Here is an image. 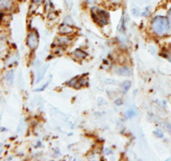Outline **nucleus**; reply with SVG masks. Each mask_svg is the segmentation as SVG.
Here are the masks:
<instances>
[{"instance_id": "obj_25", "label": "nucleus", "mask_w": 171, "mask_h": 161, "mask_svg": "<svg viewBox=\"0 0 171 161\" xmlns=\"http://www.w3.org/2000/svg\"><path fill=\"white\" fill-rule=\"evenodd\" d=\"M33 2L34 3L40 4V3H41V2H42V0H33Z\"/></svg>"}, {"instance_id": "obj_4", "label": "nucleus", "mask_w": 171, "mask_h": 161, "mask_svg": "<svg viewBox=\"0 0 171 161\" xmlns=\"http://www.w3.org/2000/svg\"><path fill=\"white\" fill-rule=\"evenodd\" d=\"M59 33L62 35H67L74 33V28L72 27V25H69L66 24H63L62 25L59 27Z\"/></svg>"}, {"instance_id": "obj_16", "label": "nucleus", "mask_w": 171, "mask_h": 161, "mask_svg": "<svg viewBox=\"0 0 171 161\" xmlns=\"http://www.w3.org/2000/svg\"><path fill=\"white\" fill-rule=\"evenodd\" d=\"M63 24H69V25H74V22L72 21V19L70 17H66L64 19Z\"/></svg>"}, {"instance_id": "obj_15", "label": "nucleus", "mask_w": 171, "mask_h": 161, "mask_svg": "<svg viewBox=\"0 0 171 161\" xmlns=\"http://www.w3.org/2000/svg\"><path fill=\"white\" fill-rule=\"evenodd\" d=\"M78 78H79V77H75L74 78H72L70 82H68V85H70L71 87H74L75 84H76L77 81H78Z\"/></svg>"}, {"instance_id": "obj_11", "label": "nucleus", "mask_w": 171, "mask_h": 161, "mask_svg": "<svg viewBox=\"0 0 171 161\" xmlns=\"http://www.w3.org/2000/svg\"><path fill=\"white\" fill-rule=\"evenodd\" d=\"M48 67H49V65H45L43 68L40 69V70L38 71V74H37V82H39V81L44 78L45 72L48 69Z\"/></svg>"}, {"instance_id": "obj_6", "label": "nucleus", "mask_w": 171, "mask_h": 161, "mask_svg": "<svg viewBox=\"0 0 171 161\" xmlns=\"http://www.w3.org/2000/svg\"><path fill=\"white\" fill-rule=\"evenodd\" d=\"M115 72H116L117 74L121 75V76H129L130 75V70L129 69V68H127L125 66L118 68L115 70Z\"/></svg>"}, {"instance_id": "obj_1", "label": "nucleus", "mask_w": 171, "mask_h": 161, "mask_svg": "<svg viewBox=\"0 0 171 161\" xmlns=\"http://www.w3.org/2000/svg\"><path fill=\"white\" fill-rule=\"evenodd\" d=\"M151 27L154 33L158 36L167 34L170 30L171 25L168 18L162 16H156L152 21Z\"/></svg>"}, {"instance_id": "obj_7", "label": "nucleus", "mask_w": 171, "mask_h": 161, "mask_svg": "<svg viewBox=\"0 0 171 161\" xmlns=\"http://www.w3.org/2000/svg\"><path fill=\"white\" fill-rule=\"evenodd\" d=\"M71 41H72V39L69 36H61L57 39L58 44L59 45H68L70 43H71Z\"/></svg>"}, {"instance_id": "obj_24", "label": "nucleus", "mask_w": 171, "mask_h": 161, "mask_svg": "<svg viewBox=\"0 0 171 161\" xmlns=\"http://www.w3.org/2000/svg\"><path fill=\"white\" fill-rule=\"evenodd\" d=\"M105 153H106V155H110V154L112 153V150H111L110 149L107 148L105 149Z\"/></svg>"}, {"instance_id": "obj_5", "label": "nucleus", "mask_w": 171, "mask_h": 161, "mask_svg": "<svg viewBox=\"0 0 171 161\" xmlns=\"http://www.w3.org/2000/svg\"><path fill=\"white\" fill-rule=\"evenodd\" d=\"M13 5V0H0V8L2 10H8Z\"/></svg>"}, {"instance_id": "obj_19", "label": "nucleus", "mask_w": 171, "mask_h": 161, "mask_svg": "<svg viewBox=\"0 0 171 161\" xmlns=\"http://www.w3.org/2000/svg\"><path fill=\"white\" fill-rule=\"evenodd\" d=\"M154 134L158 136V138H164V134H163V131L160 129H158L157 130L154 131Z\"/></svg>"}, {"instance_id": "obj_26", "label": "nucleus", "mask_w": 171, "mask_h": 161, "mask_svg": "<svg viewBox=\"0 0 171 161\" xmlns=\"http://www.w3.org/2000/svg\"><path fill=\"white\" fill-rule=\"evenodd\" d=\"M86 2H88L89 3H94L95 2V0H85Z\"/></svg>"}, {"instance_id": "obj_13", "label": "nucleus", "mask_w": 171, "mask_h": 161, "mask_svg": "<svg viewBox=\"0 0 171 161\" xmlns=\"http://www.w3.org/2000/svg\"><path fill=\"white\" fill-rule=\"evenodd\" d=\"M124 27H125V20H124V14L123 13L120 22V24H119L118 31H122V30H124Z\"/></svg>"}, {"instance_id": "obj_12", "label": "nucleus", "mask_w": 171, "mask_h": 161, "mask_svg": "<svg viewBox=\"0 0 171 161\" xmlns=\"http://www.w3.org/2000/svg\"><path fill=\"white\" fill-rule=\"evenodd\" d=\"M74 55L76 56L78 58H80V59H83V58H85L87 57V53H85V52H83L81 49H76L75 51H74Z\"/></svg>"}, {"instance_id": "obj_21", "label": "nucleus", "mask_w": 171, "mask_h": 161, "mask_svg": "<svg viewBox=\"0 0 171 161\" xmlns=\"http://www.w3.org/2000/svg\"><path fill=\"white\" fill-rule=\"evenodd\" d=\"M114 103H116V105L120 106V105H121V104L123 103V101H122V99H116V100L114 101Z\"/></svg>"}, {"instance_id": "obj_23", "label": "nucleus", "mask_w": 171, "mask_h": 161, "mask_svg": "<svg viewBox=\"0 0 171 161\" xmlns=\"http://www.w3.org/2000/svg\"><path fill=\"white\" fill-rule=\"evenodd\" d=\"M168 19H169V21H170V24L171 25V8L169 10V12H168Z\"/></svg>"}, {"instance_id": "obj_18", "label": "nucleus", "mask_w": 171, "mask_h": 161, "mask_svg": "<svg viewBox=\"0 0 171 161\" xmlns=\"http://www.w3.org/2000/svg\"><path fill=\"white\" fill-rule=\"evenodd\" d=\"M164 128L166 131H168L169 133H171V124L170 123H163Z\"/></svg>"}, {"instance_id": "obj_22", "label": "nucleus", "mask_w": 171, "mask_h": 161, "mask_svg": "<svg viewBox=\"0 0 171 161\" xmlns=\"http://www.w3.org/2000/svg\"><path fill=\"white\" fill-rule=\"evenodd\" d=\"M99 99L101 100V102H100L99 100L98 101V104H99V105H100V106H101V105H103V103H104V104H107V102H106V101H105L104 99H102L101 98V99Z\"/></svg>"}, {"instance_id": "obj_3", "label": "nucleus", "mask_w": 171, "mask_h": 161, "mask_svg": "<svg viewBox=\"0 0 171 161\" xmlns=\"http://www.w3.org/2000/svg\"><path fill=\"white\" fill-rule=\"evenodd\" d=\"M27 44L32 50H35L38 45V38L35 32H31L28 33L27 38Z\"/></svg>"}, {"instance_id": "obj_10", "label": "nucleus", "mask_w": 171, "mask_h": 161, "mask_svg": "<svg viewBox=\"0 0 171 161\" xmlns=\"http://www.w3.org/2000/svg\"><path fill=\"white\" fill-rule=\"evenodd\" d=\"M87 83H88V79H87L86 78H84V76H82V77H80V78H79V79H78V81H77V83L76 84H75V86H74V88L79 89V88H80V87H82V86L86 85Z\"/></svg>"}, {"instance_id": "obj_9", "label": "nucleus", "mask_w": 171, "mask_h": 161, "mask_svg": "<svg viewBox=\"0 0 171 161\" xmlns=\"http://www.w3.org/2000/svg\"><path fill=\"white\" fill-rule=\"evenodd\" d=\"M130 87H131V82L129 81V80L124 81L123 84H121V90H122V93H123L124 94H126L127 92L129 90Z\"/></svg>"}, {"instance_id": "obj_27", "label": "nucleus", "mask_w": 171, "mask_h": 161, "mask_svg": "<svg viewBox=\"0 0 171 161\" xmlns=\"http://www.w3.org/2000/svg\"><path fill=\"white\" fill-rule=\"evenodd\" d=\"M132 11H133V13H134V15H136V14H137L136 13H138V12H137V10H136V8H133V9H132Z\"/></svg>"}, {"instance_id": "obj_14", "label": "nucleus", "mask_w": 171, "mask_h": 161, "mask_svg": "<svg viewBox=\"0 0 171 161\" xmlns=\"http://www.w3.org/2000/svg\"><path fill=\"white\" fill-rule=\"evenodd\" d=\"M135 115H136V112H135V110H133V109H130V110H129L126 112L127 119H131V118H133V117H134Z\"/></svg>"}, {"instance_id": "obj_2", "label": "nucleus", "mask_w": 171, "mask_h": 161, "mask_svg": "<svg viewBox=\"0 0 171 161\" xmlns=\"http://www.w3.org/2000/svg\"><path fill=\"white\" fill-rule=\"evenodd\" d=\"M92 18L99 26H104L108 24V13L103 9L98 8H93L92 9Z\"/></svg>"}, {"instance_id": "obj_20", "label": "nucleus", "mask_w": 171, "mask_h": 161, "mask_svg": "<svg viewBox=\"0 0 171 161\" xmlns=\"http://www.w3.org/2000/svg\"><path fill=\"white\" fill-rule=\"evenodd\" d=\"M105 84H117V82L115 81V80H113V79H106V81H105Z\"/></svg>"}, {"instance_id": "obj_8", "label": "nucleus", "mask_w": 171, "mask_h": 161, "mask_svg": "<svg viewBox=\"0 0 171 161\" xmlns=\"http://www.w3.org/2000/svg\"><path fill=\"white\" fill-rule=\"evenodd\" d=\"M13 78H14V71H8L5 74V81H6L7 84L11 85L13 83Z\"/></svg>"}, {"instance_id": "obj_17", "label": "nucleus", "mask_w": 171, "mask_h": 161, "mask_svg": "<svg viewBox=\"0 0 171 161\" xmlns=\"http://www.w3.org/2000/svg\"><path fill=\"white\" fill-rule=\"evenodd\" d=\"M49 82H50V81H48V82H47V83H46L45 84H44V85H43L41 88L36 89V90H34V91H35V92H41V91H44L45 89L48 87V85H49Z\"/></svg>"}]
</instances>
